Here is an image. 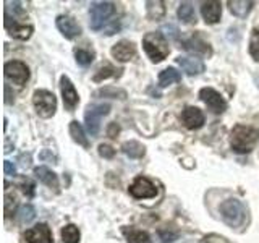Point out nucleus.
I'll return each mask as SVG.
<instances>
[{
  "mask_svg": "<svg viewBox=\"0 0 259 243\" xmlns=\"http://www.w3.org/2000/svg\"><path fill=\"white\" fill-rule=\"evenodd\" d=\"M259 140V130L246 125H237L230 133L232 149L238 154L249 152Z\"/></svg>",
  "mask_w": 259,
  "mask_h": 243,
  "instance_id": "obj_1",
  "label": "nucleus"
},
{
  "mask_svg": "<svg viewBox=\"0 0 259 243\" xmlns=\"http://www.w3.org/2000/svg\"><path fill=\"white\" fill-rule=\"evenodd\" d=\"M219 213H221L224 222L230 227H240L246 222L248 208L243 205L240 199L229 198L225 199L221 206H219Z\"/></svg>",
  "mask_w": 259,
  "mask_h": 243,
  "instance_id": "obj_2",
  "label": "nucleus"
},
{
  "mask_svg": "<svg viewBox=\"0 0 259 243\" xmlns=\"http://www.w3.org/2000/svg\"><path fill=\"white\" fill-rule=\"evenodd\" d=\"M143 47L154 63L162 62L170 54V47H168L167 39L159 31L148 32V34L143 37Z\"/></svg>",
  "mask_w": 259,
  "mask_h": 243,
  "instance_id": "obj_3",
  "label": "nucleus"
},
{
  "mask_svg": "<svg viewBox=\"0 0 259 243\" xmlns=\"http://www.w3.org/2000/svg\"><path fill=\"white\" fill-rule=\"evenodd\" d=\"M32 104H34L36 112L39 117L49 118L52 117L57 110V99L54 93L47 91V89H37L32 94Z\"/></svg>",
  "mask_w": 259,
  "mask_h": 243,
  "instance_id": "obj_4",
  "label": "nucleus"
},
{
  "mask_svg": "<svg viewBox=\"0 0 259 243\" xmlns=\"http://www.w3.org/2000/svg\"><path fill=\"white\" fill-rule=\"evenodd\" d=\"M110 112L109 104H91L86 107L84 112V122H86V130L89 135L96 136L101 130V118L105 117Z\"/></svg>",
  "mask_w": 259,
  "mask_h": 243,
  "instance_id": "obj_5",
  "label": "nucleus"
},
{
  "mask_svg": "<svg viewBox=\"0 0 259 243\" xmlns=\"http://www.w3.org/2000/svg\"><path fill=\"white\" fill-rule=\"evenodd\" d=\"M115 13V5L112 2H97L91 7L89 10V15H91V29L99 31L105 23L109 21L110 16Z\"/></svg>",
  "mask_w": 259,
  "mask_h": 243,
  "instance_id": "obj_6",
  "label": "nucleus"
},
{
  "mask_svg": "<svg viewBox=\"0 0 259 243\" xmlns=\"http://www.w3.org/2000/svg\"><path fill=\"white\" fill-rule=\"evenodd\" d=\"M130 194L138 199H149L157 196V188L149 178L146 177H136L133 183L130 185Z\"/></svg>",
  "mask_w": 259,
  "mask_h": 243,
  "instance_id": "obj_7",
  "label": "nucleus"
},
{
  "mask_svg": "<svg viewBox=\"0 0 259 243\" xmlns=\"http://www.w3.org/2000/svg\"><path fill=\"white\" fill-rule=\"evenodd\" d=\"M4 70H5L7 79L13 81L15 85L23 86L29 79V68H28V65L24 63V62H20V60L7 62Z\"/></svg>",
  "mask_w": 259,
  "mask_h": 243,
  "instance_id": "obj_8",
  "label": "nucleus"
},
{
  "mask_svg": "<svg viewBox=\"0 0 259 243\" xmlns=\"http://www.w3.org/2000/svg\"><path fill=\"white\" fill-rule=\"evenodd\" d=\"M199 97L214 113H222L227 109L225 99L221 96V93H217L212 88H202L199 91Z\"/></svg>",
  "mask_w": 259,
  "mask_h": 243,
  "instance_id": "obj_9",
  "label": "nucleus"
},
{
  "mask_svg": "<svg viewBox=\"0 0 259 243\" xmlns=\"http://www.w3.org/2000/svg\"><path fill=\"white\" fill-rule=\"evenodd\" d=\"M60 89H62V97H63V104L65 109L73 112V109L76 107L79 102V96L75 89V85L71 83V79L68 76H62L60 78Z\"/></svg>",
  "mask_w": 259,
  "mask_h": 243,
  "instance_id": "obj_10",
  "label": "nucleus"
},
{
  "mask_svg": "<svg viewBox=\"0 0 259 243\" xmlns=\"http://www.w3.org/2000/svg\"><path fill=\"white\" fill-rule=\"evenodd\" d=\"M4 26L8 31V34L16 37V39H21V40H26L31 37L32 34V26L31 24H18L13 18H10V15L5 12V18H4Z\"/></svg>",
  "mask_w": 259,
  "mask_h": 243,
  "instance_id": "obj_11",
  "label": "nucleus"
},
{
  "mask_svg": "<svg viewBox=\"0 0 259 243\" xmlns=\"http://www.w3.org/2000/svg\"><path fill=\"white\" fill-rule=\"evenodd\" d=\"M55 23H57V28H59V31L67 39H75V37H78L81 34V26L71 18V16L60 15V16H57Z\"/></svg>",
  "mask_w": 259,
  "mask_h": 243,
  "instance_id": "obj_12",
  "label": "nucleus"
},
{
  "mask_svg": "<svg viewBox=\"0 0 259 243\" xmlns=\"http://www.w3.org/2000/svg\"><path fill=\"white\" fill-rule=\"evenodd\" d=\"M24 238L28 243H52V232L47 224H37L24 232Z\"/></svg>",
  "mask_w": 259,
  "mask_h": 243,
  "instance_id": "obj_13",
  "label": "nucleus"
},
{
  "mask_svg": "<svg viewBox=\"0 0 259 243\" xmlns=\"http://www.w3.org/2000/svg\"><path fill=\"white\" fill-rule=\"evenodd\" d=\"M112 57L117 59L118 62H128L135 59L136 55V47L132 40H120L115 46L112 47Z\"/></svg>",
  "mask_w": 259,
  "mask_h": 243,
  "instance_id": "obj_14",
  "label": "nucleus"
},
{
  "mask_svg": "<svg viewBox=\"0 0 259 243\" xmlns=\"http://www.w3.org/2000/svg\"><path fill=\"white\" fill-rule=\"evenodd\" d=\"M182 120L186 128L198 130L204 125V113H202L198 107H186L182 112Z\"/></svg>",
  "mask_w": 259,
  "mask_h": 243,
  "instance_id": "obj_15",
  "label": "nucleus"
},
{
  "mask_svg": "<svg viewBox=\"0 0 259 243\" xmlns=\"http://www.w3.org/2000/svg\"><path fill=\"white\" fill-rule=\"evenodd\" d=\"M183 47L188 52H193L194 55H201V57H210V55H212V51H210L209 44L199 36H193L191 39L185 40Z\"/></svg>",
  "mask_w": 259,
  "mask_h": 243,
  "instance_id": "obj_16",
  "label": "nucleus"
},
{
  "mask_svg": "<svg viewBox=\"0 0 259 243\" xmlns=\"http://www.w3.org/2000/svg\"><path fill=\"white\" fill-rule=\"evenodd\" d=\"M201 15L206 23H209V24L217 23L222 16L221 2H204L201 7Z\"/></svg>",
  "mask_w": 259,
  "mask_h": 243,
  "instance_id": "obj_17",
  "label": "nucleus"
},
{
  "mask_svg": "<svg viewBox=\"0 0 259 243\" xmlns=\"http://www.w3.org/2000/svg\"><path fill=\"white\" fill-rule=\"evenodd\" d=\"M177 63L188 73V75H199V73L204 71V63H202L196 57H178Z\"/></svg>",
  "mask_w": 259,
  "mask_h": 243,
  "instance_id": "obj_18",
  "label": "nucleus"
},
{
  "mask_svg": "<svg viewBox=\"0 0 259 243\" xmlns=\"http://www.w3.org/2000/svg\"><path fill=\"white\" fill-rule=\"evenodd\" d=\"M34 175H36L44 185L51 186V188H59V178H57V175H55L49 167H46V166H39V167H36V169H34Z\"/></svg>",
  "mask_w": 259,
  "mask_h": 243,
  "instance_id": "obj_19",
  "label": "nucleus"
},
{
  "mask_svg": "<svg viewBox=\"0 0 259 243\" xmlns=\"http://www.w3.org/2000/svg\"><path fill=\"white\" fill-rule=\"evenodd\" d=\"M121 232H123L128 243H152L149 233L144 230H136V229H132V227H123Z\"/></svg>",
  "mask_w": 259,
  "mask_h": 243,
  "instance_id": "obj_20",
  "label": "nucleus"
},
{
  "mask_svg": "<svg viewBox=\"0 0 259 243\" xmlns=\"http://www.w3.org/2000/svg\"><path fill=\"white\" fill-rule=\"evenodd\" d=\"M253 2H246V0H230L229 2V8H230V12L235 15V16H238V18H245V16L251 12V8H253Z\"/></svg>",
  "mask_w": 259,
  "mask_h": 243,
  "instance_id": "obj_21",
  "label": "nucleus"
},
{
  "mask_svg": "<svg viewBox=\"0 0 259 243\" xmlns=\"http://www.w3.org/2000/svg\"><path fill=\"white\" fill-rule=\"evenodd\" d=\"M178 81H182V73L175 68H172V67L162 70L160 75H159V86L160 88H167L172 83H178Z\"/></svg>",
  "mask_w": 259,
  "mask_h": 243,
  "instance_id": "obj_22",
  "label": "nucleus"
},
{
  "mask_svg": "<svg viewBox=\"0 0 259 243\" xmlns=\"http://www.w3.org/2000/svg\"><path fill=\"white\" fill-rule=\"evenodd\" d=\"M70 135L73 138V141L81 144L83 148H89V140H88V136L84 133V130L83 127H81L76 120H73L71 124H70Z\"/></svg>",
  "mask_w": 259,
  "mask_h": 243,
  "instance_id": "obj_23",
  "label": "nucleus"
},
{
  "mask_svg": "<svg viewBox=\"0 0 259 243\" xmlns=\"http://www.w3.org/2000/svg\"><path fill=\"white\" fill-rule=\"evenodd\" d=\"M121 151H123L130 159H140L144 156V146L140 144L138 141H126L121 146Z\"/></svg>",
  "mask_w": 259,
  "mask_h": 243,
  "instance_id": "obj_24",
  "label": "nucleus"
},
{
  "mask_svg": "<svg viewBox=\"0 0 259 243\" xmlns=\"http://www.w3.org/2000/svg\"><path fill=\"white\" fill-rule=\"evenodd\" d=\"M177 15H178V18L186 24L196 23V13H194V8L188 2L180 4V7H178V10H177Z\"/></svg>",
  "mask_w": 259,
  "mask_h": 243,
  "instance_id": "obj_25",
  "label": "nucleus"
},
{
  "mask_svg": "<svg viewBox=\"0 0 259 243\" xmlns=\"http://www.w3.org/2000/svg\"><path fill=\"white\" fill-rule=\"evenodd\" d=\"M34 217H36V209L31 205H23L16 211V221L20 224H29Z\"/></svg>",
  "mask_w": 259,
  "mask_h": 243,
  "instance_id": "obj_26",
  "label": "nucleus"
},
{
  "mask_svg": "<svg viewBox=\"0 0 259 243\" xmlns=\"http://www.w3.org/2000/svg\"><path fill=\"white\" fill-rule=\"evenodd\" d=\"M62 240L63 243H79V230L76 225L68 224L62 229Z\"/></svg>",
  "mask_w": 259,
  "mask_h": 243,
  "instance_id": "obj_27",
  "label": "nucleus"
},
{
  "mask_svg": "<svg viewBox=\"0 0 259 243\" xmlns=\"http://www.w3.org/2000/svg\"><path fill=\"white\" fill-rule=\"evenodd\" d=\"M249 54L251 57L259 62V29H253L249 37Z\"/></svg>",
  "mask_w": 259,
  "mask_h": 243,
  "instance_id": "obj_28",
  "label": "nucleus"
},
{
  "mask_svg": "<svg viewBox=\"0 0 259 243\" xmlns=\"http://www.w3.org/2000/svg\"><path fill=\"white\" fill-rule=\"evenodd\" d=\"M75 57H76V62L79 65L86 67V65L93 63V60H94V52L84 51V49H76V51H75Z\"/></svg>",
  "mask_w": 259,
  "mask_h": 243,
  "instance_id": "obj_29",
  "label": "nucleus"
},
{
  "mask_svg": "<svg viewBox=\"0 0 259 243\" xmlns=\"http://www.w3.org/2000/svg\"><path fill=\"white\" fill-rule=\"evenodd\" d=\"M96 96H104V97H118V99H125L126 97V93L121 91V89H115V88H104V89H99V91L96 93Z\"/></svg>",
  "mask_w": 259,
  "mask_h": 243,
  "instance_id": "obj_30",
  "label": "nucleus"
},
{
  "mask_svg": "<svg viewBox=\"0 0 259 243\" xmlns=\"http://www.w3.org/2000/svg\"><path fill=\"white\" fill-rule=\"evenodd\" d=\"M115 68L113 67H110V65H105V67H102V68H99L97 70V73L94 75V81H102V79H105V78H109V76H113L115 75Z\"/></svg>",
  "mask_w": 259,
  "mask_h": 243,
  "instance_id": "obj_31",
  "label": "nucleus"
},
{
  "mask_svg": "<svg viewBox=\"0 0 259 243\" xmlns=\"http://www.w3.org/2000/svg\"><path fill=\"white\" fill-rule=\"evenodd\" d=\"M20 188H21V191L26 194V196H34V188H36V185L32 183L29 178H24V180L20 183Z\"/></svg>",
  "mask_w": 259,
  "mask_h": 243,
  "instance_id": "obj_32",
  "label": "nucleus"
},
{
  "mask_svg": "<svg viewBox=\"0 0 259 243\" xmlns=\"http://www.w3.org/2000/svg\"><path fill=\"white\" fill-rule=\"evenodd\" d=\"M99 154L105 159H112L113 156H115V149L110 148L109 144H101L99 146Z\"/></svg>",
  "mask_w": 259,
  "mask_h": 243,
  "instance_id": "obj_33",
  "label": "nucleus"
},
{
  "mask_svg": "<svg viewBox=\"0 0 259 243\" xmlns=\"http://www.w3.org/2000/svg\"><path fill=\"white\" fill-rule=\"evenodd\" d=\"M4 172H5V175H10V177L16 175V167L13 166V162H10V160L4 162Z\"/></svg>",
  "mask_w": 259,
  "mask_h": 243,
  "instance_id": "obj_34",
  "label": "nucleus"
},
{
  "mask_svg": "<svg viewBox=\"0 0 259 243\" xmlns=\"http://www.w3.org/2000/svg\"><path fill=\"white\" fill-rule=\"evenodd\" d=\"M5 104H13L12 94H10V86L5 85Z\"/></svg>",
  "mask_w": 259,
  "mask_h": 243,
  "instance_id": "obj_35",
  "label": "nucleus"
},
{
  "mask_svg": "<svg viewBox=\"0 0 259 243\" xmlns=\"http://www.w3.org/2000/svg\"><path fill=\"white\" fill-rule=\"evenodd\" d=\"M115 133H118V127H117L115 124H112V125L109 127V136H110V138H115V136H113Z\"/></svg>",
  "mask_w": 259,
  "mask_h": 243,
  "instance_id": "obj_36",
  "label": "nucleus"
}]
</instances>
